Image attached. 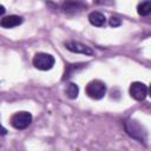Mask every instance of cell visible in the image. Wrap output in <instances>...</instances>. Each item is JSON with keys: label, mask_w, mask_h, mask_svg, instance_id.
<instances>
[{"label": "cell", "mask_w": 151, "mask_h": 151, "mask_svg": "<svg viewBox=\"0 0 151 151\" xmlns=\"http://www.w3.org/2000/svg\"><path fill=\"white\" fill-rule=\"evenodd\" d=\"M124 125H125V131L127 132V134L130 137L138 140L139 143H146L147 132L138 122H136L133 119H129V120L125 122Z\"/></svg>", "instance_id": "cell-1"}, {"label": "cell", "mask_w": 151, "mask_h": 151, "mask_svg": "<svg viewBox=\"0 0 151 151\" xmlns=\"http://www.w3.org/2000/svg\"><path fill=\"white\" fill-rule=\"evenodd\" d=\"M85 91H86V94H87L90 98H92V99H94V100H99V99H101V98L105 96V93H106V85H105L101 80H98V79L91 80V81L86 85Z\"/></svg>", "instance_id": "cell-2"}, {"label": "cell", "mask_w": 151, "mask_h": 151, "mask_svg": "<svg viewBox=\"0 0 151 151\" xmlns=\"http://www.w3.org/2000/svg\"><path fill=\"white\" fill-rule=\"evenodd\" d=\"M54 57L48 54V53H44V52H39L33 57V66L40 71H48L53 67L54 65Z\"/></svg>", "instance_id": "cell-3"}, {"label": "cell", "mask_w": 151, "mask_h": 151, "mask_svg": "<svg viewBox=\"0 0 151 151\" xmlns=\"http://www.w3.org/2000/svg\"><path fill=\"white\" fill-rule=\"evenodd\" d=\"M32 123V114L27 111H20L11 117V125L17 130H24Z\"/></svg>", "instance_id": "cell-4"}, {"label": "cell", "mask_w": 151, "mask_h": 151, "mask_svg": "<svg viewBox=\"0 0 151 151\" xmlns=\"http://www.w3.org/2000/svg\"><path fill=\"white\" fill-rule=\"evenodd\" d=\"M130 96L138 101H142L147 96V86L140 81H134L130 86Z\"/></svg>", "instance_id": "cell-5"}, {"label": "cell", "mask_w": 151, "mask_h": 151, "mask_svg": "<svg viewBox=\"0 0 151 151\" xmlns=\"http://www.w3.org/2000/svg\"><path fill=\"white\" fill-rule=\"evenodd\" d=\"M65 47L73 52V53H79V54H85V55H92L93 54V51L91 47H88L87 45L85 44H81L79 41H66L65 44Z\"/></svg>", "instance_id": "cell-6"}, {"label": "cell", "mask_w": 151, "mask_h": 151, "mask_svg": "<svg viewBox=\"0 0 151 151\" xmlns=\"http://www.w3.org/2000/svg\"><path fill=\"white\" fill-rule=\"evenodd\" d=\"M64 12L66 13H71V14H74V13H78L80 12L81 9H84L86 7L85 4L80 2L79 0H65L61 5Z\"/></svg>", "instance_id": "cell-7"}, {"label": "cell", "mask_w": 151, "mask_h": 151, "mask_svg": "<svg viewBox=\"0 0 151 151\" xmlns=\"http://www.w3.org/2000/svg\"><path fill=\"white\" fill-rule=\"evenodd\" d=\"M22 22V18L19 15H8L1 19L0 21V26L4 28H13L19 26Z\"/></svg>", "instance_id": "cell-8"}, {"label": "cell", "mask_w": 151, "mask_h": 151, "mask_svg": "<svg viewBox=\"0 0 151 151\" xmlns=\"http://www.w3.org/2000/svg\"><path fill=\"white\" fill-rule=\"evenodd\" d=\"M88 21L91 25L96 26V27H101L105 25L106 22V18L103 13L100 12H91L88 14Z\"/></svg>", "instance_id": "cell-9"}, {"label": "cell", "mask_w": 151, "mask_h": 151, "mask_svg": "<svg viewBox=\"0 0 151 151\" xmlns=\"http://www.w3.org/2000/svg\"><path fill=\"white\" fill-rule=\"evenodd\" d=\"M137 13L142 17H146L151 13V1L150 0H143L137 6Z\"/></svg>", "instance_id": "cell-10"}, {"label": "cell", "mask_w": 151, "mask_h": 151, "mask_svg": "<svg viewBox=\"0 0 151 151\" xmlns=\"http://www.w3.org/2000/svg\"><path fill=\"white\" fill-rule=\"evenodd\" d=\"M65 93L66 96L70 98V99H76L79 94V87L77 84L74 83H70L66 85V88H65Z\"/></svg>", "instance_id": "cell-11"}, {"label": "cell", "mask_w": 151, "mask_h": 151, "mask_svg": "<svg viewBox=\"0 0 151 151\" xmlns=\"http://www.w3.org/2000/svg\"><path fill=\"white\" fill-rule=\"evenodd\" d=\"M109 24H110V26H112V27H118V26L122 25V20H120L118 17L112 15V17L110 18V20H109Z\"/></svg>", "instance_id": "cell-12"}, {"label": "cell", "mask_w": 151, "mask_h": 151, "mask_svg": "<svg viewBox=\"0 0 151 151\" xmlns=\"http://www.w3.org/2000/svg\"><path fill=\"white\" fill-rule=\"evenodd\" d=\"M5 12H6V9H5V7H4L2 5H0V17H2V15L5 14Z\"/></svg>", "instance_id": "cell-13"}]
</instances>
